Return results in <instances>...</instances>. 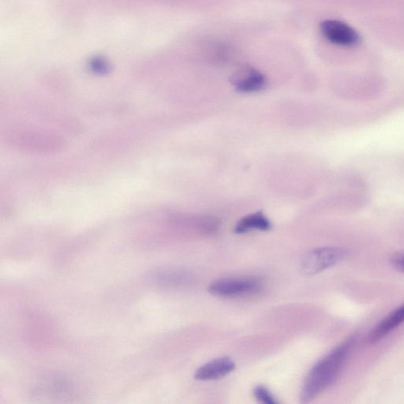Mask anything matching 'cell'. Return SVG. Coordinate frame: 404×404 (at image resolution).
Wrapping results in <instances>:
<instances>
[{"label":"cell","instance_id":"1","mask_svg":"<svg viewBox=\"0 0 404 404\" xmlns=\"http://www.w3.org/2000/svg\"><path fill=\"white\" fill-rule=\"evenodd\" d=\"M356 342V336H351L314 365L302 386L301 394L302 403L311 402L335 383L342 369L344 368Z\"/></svg>","mask_w":404,"mask_h":404},{"label":"cell","instance_id":"2","mask_svg":"<svg viewBox=\"0 0 404 404\" xmlns=\"http://www.w3.org/2000/svg\"><path fill=\"white\" fill-rule=\"evenodd\" d=\"M347 252L340 248H323L308 252L302 260V271L314 275L332 268L345 259Z\"/></svg>","mask_w":404,"mask_h":404},{"label":"cell","instance_id":"3","mask_svg":"<svg viewBox=\"0 0 404 404\" xmlns=\"http://www.w3.org/2000/svg\"><path fill=\"white\" fill-rule=\"evenodd\" d=\"M261 288L259 279L252 277H230L216 280L210 286V293L221 297H234L255 293Z\"/></svg>","mask_w":404,"mask_h":404},{"label":"cell","instance_id":"4","mask_svg":"<svg viewBox=\"0 0 404 404\" xmlns=\"http://www.w3.org/2000/svg\"><path fill=\"white\" fill-rule=\"evenodd\" d=\"M320 27L325 39L336 46L353 47L360 42L358 33L343 21L327 20Z\"/></svg>","mask_w":404,"mask_h":404},{"label":"cell","instance_id":"5","mask_svg":"<svg viewBox=\"0 0 404 404\" xmlns=\"http://www.w3.org/2000/svg\"><path fill=\"white\" fill-rule=\"evenodd\" d=\"M231 82L240 93H254L265 87V75L250 66H243L235 71L231 77Z\"/></svg>","mask_w":404,"mask_h":404},{"label":"cell","instance_id":"6","mask_svg":"<svg viewBox=\"0 0 404 404\" xmlns=\"http://www.w3.org/2000/svg\"><path fill=\"white\" fill-rule=\"evenodd\" d=\"M235 364L228 357L214 359L201 366L195 373V378L200 380H211L221 378L232 373Z\"/></svg>","mask_w":404,"mask_h":404},{"label":"cell","instance_id":"7","mask_svg":"<svg viewBox=\"0 0 404 404\" xmlns=\"http://www.w3.org/2000/svg\"><path fill=\"white\" fill-rule=\"evenodd\" d=\"M403 323H404V305L390 313L377 324L369 336V343L375 344L384 339Z\"/></svg>","mask_w":404,"mask_h":404},{"label":"cell","instance_id":"8","mask_svg":"<svg viewBox=\"0 0 404 404\" xmlns=\"http://www.w3.org/2000/svg\"><path fill=\"white\" fill-rule=\"evenodd\" d=\"M271 223L262 212H258L246 216L242 219L235 227V231L238 234H243L254 230L268 231L270 229Z\"/></svg>","mask_w":404,"mask_h":404},{"label":"cell","instance_id":"9","mask_svg":"<svg viewBox=\"0 0 404 404\" xmlns=\"http://www.w3.org/2000/svg\"><path fill=\"white\" fill-rule=\"evenodd\" d=\"M255 396L256 399L263 403L266 404H276L277 401L275 399V397L271 394L270 392L266 387L257 386L254 391Z\"/></svg>","mask_w":404,"mask_h":404},{"label":"cell","instance_id":"10","mask_svg":"<svg viewBox=\"0 0 404 404\" xmlns=\"http://www.w3.org/2000/svg\"><path fill=\"white\" fill-rule=\"evenodd\" d=\"M391 263L396 270L404 273V252H397L392 256Z\"/></svg>","mask_w":404,"mask_h":404}]
</instances>
